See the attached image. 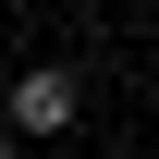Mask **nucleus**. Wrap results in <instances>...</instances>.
I'll return each mask as SVG.
<instances>
[{"label":"nucleus","instance_id":"f257e3e1","mask_svg":"<svg viewBox=\"0 0 159 159\" xmlns=\"http://www.w3.org/2000/svg\"><path fill=\"white\" fill-rule=\"evenodd\" d=\"M12 122H25V135H61V122H74V74H61V61L12 74Z\"/></svg>","mask_w":159,"mask_h":159},{"label":"nucleus","instance_id":"f03ea898","mask_svg":"<svg viewBox=\"0 0 159 159\" xmlns=\"http://www.w3.org/2000/svg\"><path fill=\"white\" fill-rule=\"evenodd\" d=\"M0 159H25V147H0Z\"/></svg>","mask_w":159,"mask_h":159}]
</instances>
